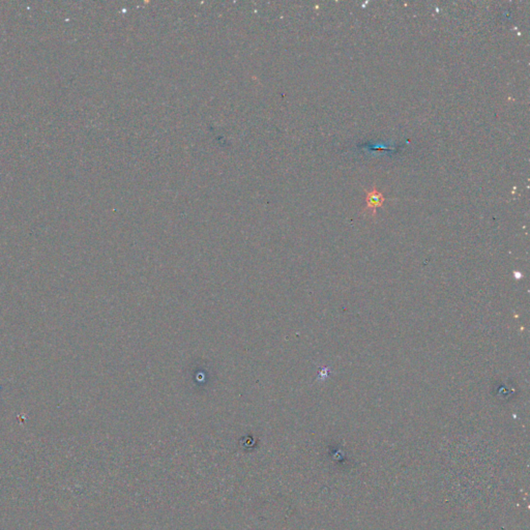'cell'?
<instances>
[{
    "label": "cell",
    "instance_id": "1",
    "mask_svg": "<svg viewBox=\"0 0 530 530\" xmlns=\"http://www.w3.org/2000/svg\"><path fill=\"white\" fill-rule=\"evenodd\" d=\"M385 198L383 196L382 192L377 190L374 187L371 191H368L366 193V207H365V213H370L372 217H375L376 211L377 207L382 206L383 202H384Z\"/></svg>",
    "mask_w": 530,
    "mask_h": 530
}]
</instances>
